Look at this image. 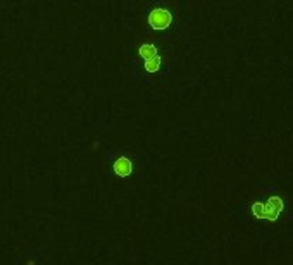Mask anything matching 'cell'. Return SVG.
Masks as SVG:
<instances>
[{"instance_id": "cell-1", "label": "cell", "mask_w": 293, "mask_h": 265, "mask_svg": "<svg viewBox=\"0 0 293 265\" xmlns=\"http://www.w3.org/2000/svg\"><path fill=\"white\" fill-rule=\"evenodd\" d=\"M252 210H254V214H255L257 219H271V220H274L278 215L281 214L283 202L280 200V198L274 196V198H271V200H267V202L254 203Z\"/></svg>"}, {"instance_id": "cell-2", "label": "cell", "mask_w": 293, "mask_h": 265, "mask_svg": "<svg viewBox=\"0 0 293 265\" xmlns=\"http://www.w3.org/2000/svg\"><path fill=\"white\" fill-rule=\"evenodd\" d=\"M171 23H173V14L168 9H154L149 14V25L157 31L168 30L171 26Z\"/></svg>"}, {"instance_id": "cell-3", "label": "cell", "mask_w": 293, "mask_h": 265, "mask_svg": "<svg viewBox=\"0 0 293 265\" xmlns=\"http://www.w3.org/2000/svg\"><path fill=\"white\" fill-rule=\"evenodd\" d=\"M112 170H114L119 178H128V176H131V172H133V164H131L130 159L119 157L114 160V164H112Z\"/></svg>"}, {"instance_id": "cell-4", "label": "cell", "mask_w": 293, "mask_h": 265, "mask_svg": "<svg viewBox=\"0 0 293 265\" xmlns=\"http://www.w3.org/2000/svg\"><path fill=\"white\" fill-rule=\"evenodd\" d=\"M138 54H140V57L143 60H149V59H154V57H157L159 52H157V49H155L154 45L145 43V45H141L140 49H138Z\"/></svg>"}, {"instance_id": "cell-5", "label": "cell", "mask_w": 293, "mask_h": 265, "mask_svg": "<svg viewBox=\"0 0 293 265\" xmlns=\"http://www.w3.org/2000/svg\"><path fill=\"white\" fill-rule=\"evenodd\" d=\"M160 64H162V60H160V55H157L154 57V59L145 60V69L149 71V73H157L160 69Z\"/></svg>"}]
</instances>
